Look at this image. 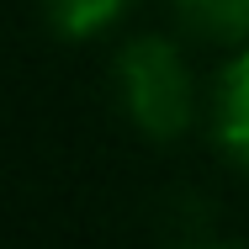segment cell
Returning a JSON list of instances; mask_svg holds the SVG:
<instances>
[{
  "label": "cell",
  "instance_id": "obj_4",
  "mask_svg": "<svg viewBox=\"0 0 249 249\" xmlns=\"http://www.w3.org/2000/svg\"><path fill=\"white\" fill-rule=\"evenodd\" d=\"M127 5L133 0H43V16L58 37L80 43V37H96L106 27H117L127 16Z\"/></svg>",
  "mask_w": 249,
  "mask_h": 249
},
{
  "label": "cell",
  "instance_id": "obj_1",
  "mask_svg": "<svg viewBox=\"0 0 249 249\" xmlns=\"http://www.w3.org/2000/svg\"><path fill=\"white\" fill-rule=\"evenodd\" d=\"M111 90L143 138H180L196 122V80L170 37H133L111 58Z\"/></svg>",
  "mask_w": 249,
  "mask_h": 249
},
{
  "label": "cell",
  "instance_id": "obj_3",
  "mask_svg": "<svg viewBox=\"0 0 249 249\" xmlns=\"http://www.w3.org/2000/svg\"><path fill=\"white\" fill-rule=\"evenodd\" d=\"M164 5L212 43H244L249 37V0H164Z\"/></svg>",
  "mask_w": 249,
  "mask_h": 249
},
{
  "label": "cell",
  "instance_id": "obj_2",
  "mask_svg": "<svg viewBox=\"0 0 249 249\" xmlns=\"http://www.w3.org/2000/svg\"><path fill=\"white\" fill-rule=\"evenodd\" d=\"M212 127H217L223 154L249 175V48L233 53V64H228L223 80H217V96H212Z\"/></svg>",
  "mask_w": 249,
  "mask_h": 249
}]
</instances>
